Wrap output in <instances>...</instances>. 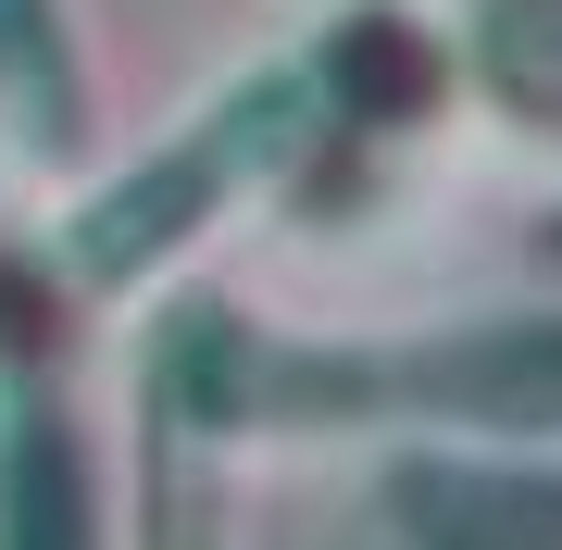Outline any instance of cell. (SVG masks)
Listing matches in <instances>:
<instances>
[{"label":"cell","instance_id":"1","mask_svg":"<svg viewBox=\"0 0 562 550\" xmlns=\"http://www.w3.org/2000/svg\"><path fill=\"white\" fill-rule=\"evenodd\" d=\"M401 538L413 550H562V475H401Z\"/></svg>","mask_w":562,"mask_h":550},{"label":"cell","instance_id":"2","mask_svg":"<svg viewBox=\"0 0 562 550\" xmlns=\"http://www.w3.org/2000/svg\"><path fill=\"white\" fill-rule=\"evenodd\" d=\"M338 388H401V401H450V413H513V426H562V326L538 338H462L438 363H375Z\"/></svg>","mask_w":562,"mask_h":550},{"label":"cell","instance_id":"3","mask_svg":"<svg viewBox=\"0 0 562 550\" xmlns=\"http://www.w3.org/2000/svg\"><path fill=\"white\" fill-rule=\"evenodd\" d=\"M0 550H101L63 413H13V450H0Z\"/></svg>","mask_w":562,"mask_h":550},{"label":"cell","instance_id":"4","mask_svg":"<svg viewBox=\"0 0 562 550\" xmlns=\"http://www.w3.org/2000/svg\"><path fill=\"white\" fill-rule=\"evenodd\" d=\"M0 88H13V125L38 150H76L88 113H76V63H63V25L50 0H0Z\"/></svg>","mask_w":562,"mask_h":550}]
</instances>
